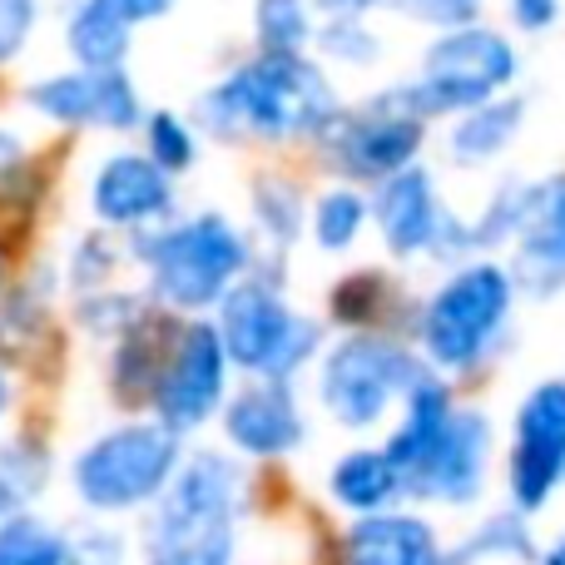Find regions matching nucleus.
I'll use <instances>...</instances> for the list:
<instances>
[{
    "mask_svg": "<svg viewBox=\"0 0 565 565\" xmlns=\"http://www.w3.org/2000/svg\"><path fill=\"white\" fill-rule=\"evenodd\" d=\"M338 115V89L328 70L308 60V50H258L228 79L204 89L194 119L204 135L224 145H288V139H318V129Z\"/></svg>",
    "mask_w": 565,
    "mask_h": 565,
    "instance_id": "nucleus-1",
    "label": "nucleus"
},
{
    "mask_svg": "<svg viewBox=\"0 0 565 565\" xmlns=\"http://www.w3.org/2000/svg\"><path fill=\"white\" fill-rule=\"evenodd\" d=\"M149 531V565H228L238 521V467L218 451H199L174 467L159 491Z\"/></svg>",
    "mask_w": 565,
    "mask_h": 565,
    "instance_id": "nucleus-2",
    "label": "nucleus"
},
{
    "mask_svg": "<svg viewBox=\"0 0 565 565\" xmlns=\"http://www.w3.org/2000/svg\"><path fill=\"white\" fill-rule=\"evenodd\" d=\"M145 258L154 298L174 312H204L228 292V282L248 274V244L224 214H199L184 224H145L135 238Z\"/></svg>",
    "mask_w": 565,
    "mask_h": 565,
    "instance_id": "nucleus-3",
    "label": "nucleus"
},
{
    "mask_svg": "<svg viewBox=\"0 0 565 565\" xmlns=\"http://www.w3.org/2000/svg\"><path fill=\"white\" fill-rule=\"evenodd\" d=\"M516 70H521L516 45H511L501 30L471 20V25L441 30L427 45V55H422L417 79L392 85V99H397L402 109H412L417 119L461 115V109L511 89Z\"/></svg>",
    "mask_w": 565,
    "mask_h": 565,
    "instance_id": "nucleus-4",
    "label": "nucleus"
},
{
    "mask_svg": "<svg viewBox=\"0 0 565 565\" xmlns=\"http://www.w3.org/2000/svg\"><path fill=\"white\" fill-rule=\"evenodd\" d=\"M214 308H218L214 328L228 362H238L244 372H258V377L292 382L302 362H312V352L322 348V322L292 312L268 278L228 282V292Z\"/></svg>",
    "mask_w": 565,
    "mask_h": 565,
    "instance_id": "nucleus-5",
    "label": "nucleus"
},
{
    "mask_svg": "<svg viewBox=\"0 0 565 565\" xmlns=\"http://www.w3.org/2000/svg\"><path fill=\"white\" fill-rule=\"evenodd\" d=\"M174 467L179 431H169L164 422H125L79 451L70 481L89 511H135L169 487Z\"/></svg>",
    "mask_w": 565,
    "mask_h": 565,
    "instance_id": "nucleus-6",
    "label": "nucleus"
},
{
    "mask_svg": "<svg viewBox=\"0 0 565 565\" xmlns=\"http://www.w3.org/2000/svg\"><path fill=\"white\" fill-rule=\"evenodd\" d=\"M511 274L501 264H467L457 268L437 292L431 302L422 308V348L437 367L447 372H467L477 367L481 358L491 352L497 332L507 328V312H511Z\"/></svg>",
    "mask_w": 565,
    "mask_h": 565,
    "instance_id": "nucleus-7",
    "label": "nucleus"
},
{
    "mask_svg": "<svg viewBox=\"0 0 565 565\" xmlns=\"http://www.w3.org/2000/svg\"><path fill=\"white\" fill-rule=\"evenodd\" d=\"M417 377H427V367L417 362V352L402 348L387 332H352L322 358V407L332 412V422L362 431L377 427L387 417V407L397 397H407V387Z\"/></svg>",
    "mask_w": 565,
    "mask_h": 565,
    "instance_id": "nucleus-8",
    "label": "nucleus"
},
{
    "mask_svg": "<svg viewBox=\"0 0 565 565\" xmlns=\"http://www.w3.org/2000/svg\"><path fill=\"white\" fill-rule=\"evenodd\" d=\"M422 135H427V119L402 109L397 99H392V89H382V95L362 109L338 105V115L318 129V145L332 169H342L348 179L377 184L392 169L412 164V159L422 154Z\"/></svg>",
    "mask_w": 565,
    "mask_h": 565,
    "instance_id": "nucleus-9",
    "label": "nucleus"
},
{
    "mask_svg": "<svg viewBox=\"0 0 565 565\" xmlns=\"http://www.w3.org/2000/svg\"><path fill=\"white\" fill-rule=\"evenodd\" d=\"M228 387V352L218 342L214 322H189L179 332V342L169 348V358L159 362L154 387H149V402H154L159 422L169 431H194L204 427L209 417L218 412Z\"/></svg>",
    "mask_w": 565,
    "mask_h": 565,
    "instance_id": "nucleus-10",
    "label": "nucleus"
},
{
    "mask_svg": "<svg viewBox=\"0 0 565 565\" xmlns=\"http://www.w3.org/2000/svg\"><path fill=\"white\" fill-rule=\"evenodd\" d=\"M565 481V382H541L516 407V441L507 457V491L521 516L541 511Z\"/></svg>",
    "mask_w": 565,
    "mask_h": 565,
    "instance_id": "nucleus-11",
    "label": "nucleus"
},
{
    "mask_svg": "<svg viewBox=\"0 0 565 565\" xmlns=\"http://www.w3.org/2000/svg\"><path fill=\"white\" fill-rule=\"evenodd\" d=\"M30 109L65 129H139L145 119V99H139L135 79L125 75V65H109V70H89L75 65L65 75H45L25 89Z\"/></svg>",
    "mask_w": 565,
    "mask_h": 565,
    "instance_id": "nucleus-12",
    "label": "nucleus"
},
{
    "mask_svg": "<svg viewBox=\"0 0 565 565\" xmlns=\"http://www.w3.org/2000/svg\"><path fill=\"white\" fill-rule=\"evenodd\" d=\"M487 457H491V422L471 407H451L437 441L427 447V457L402 481V497L471 507L481 497V487H487Z\"/></svg>",
    "mask_w": 565,
    "mask_h": 565,
    "instance_id": "nucleus-13",
    "label": "nucleus"
},
{
    "mask_svg": "<svg viewBox=\"0 0 565 565\" xmlns=\"http://www.w3.org/2000/svg\"><path fill=\"white\" fill-rule=\"evenodd\" d=\"M89 209L109 228H145L174 209V179L149 154H109L95 169L89 184Z\"/></svg>",
    "mask_w": 565,
    "mask_h": 565,
    "instance_id": "nucleus-14",
    "label": "nucleus"
},
{
    "mask_svg": "<svg viewBox=\"0 0 565 565\" xmlns=\"http://www.w3.org/2000/svg\"><path fill=\"white\" fill-rule=\"evenodd\" d=\"M507 274L511 288L531 298H556L565 288V174L536 184V204L516 228V264Z\"/></svg>",
    "mask_w": 565,
    "mask_h": 565,
    "instance_id": "nucleus-15",
    "label": "nucleus"
},
{
    "mask_svg": "<svg viewBox=\"0 0 565 565\" xmlns=\"http://www.w3.org/2000/svg\"><path fill=\"white\" fill-rule=\"evenodd\" d=\"M224 431L244 457H288V451H298L302 437H308L288 382H274V377H258L254 387H244L228 402Z\"/></svg>",
    "mask_w": 565,
    "mask_h": 565,
    "instance_id": "nucleus-16",
    "label": "nucleus"
},
{
    "mask_svg": "<svg viewBox=\"0 0 565 565\" xmlns=\"http://www.w3.org/2000/svg\"><path fill=\"white\" fill-rule=\"evenodd\" d=\"M377 234L387 244L392 258H417L431 248V234L441 224V204H437V184L422 164H402L387 179H377Z\"/></svg>",
    "mask_w": 565,
    "mask_h": 565,
    "instance_id": "nucleus-17",
    "label": "nucleus"
},
{
    "mask_svg": "<svg viewBox=\"0 0 565 565\" xmlns=\"http://www.w3.org/2000/svg\"><path fill=\"white\" fill-rule=\"evenodd\" d=\"M441 541L422 516L367 511L342 536V565H441Z\"/></svg>",
    "mask_w": 565,
    "mask_h": 565,
    "instance_id": "nucleus-18",
    "label": "nucleus"
},
{
    "mask_svg": "<svg viewBox=\"0 0 565 565\" xmlns=\"http://www.w3.org/2000/svg\"><path fill=\"white\" fill-rule=\"evenodd\" d=\"M521 125H526V99L501 89V95L461 109V119L447 135V154L457 159V164H487V159H497L501 149H511V139L521 135Z\"/></svg>",
    "mask_w": 565,
    "mask_h": 565,
    "instance_id": "nucleus-19",
    "label": "nucleus"
},
{
    "mask_svg": "<svg viewBox=\"0 0 565 565\" xmlns=\"http://www.w3.org/2000/svg\"><path fill=\"white\" fill-rule=\"evenodd\" d=\"M328 491H332L338 507L367 516V511H387L392 501L402 497V477H397V467H392V457L382 447H358L332 467Z\"/></svg>",
    "mask_w": 565,
    "mask_h": 565,
    "instance_id": "nucleus-20",
    "label": "nucleus"
},
{
    "mask_svg": "<svg viewBox=\"0 0 565 565\" xmlns=\"http://www.w3.org/2000/svg\"><path fill=\"white\" fill-rule=\"evenodd\" d=\"M129 35L135 30L125 20H115L105 6L95 0H79L65 20V45L75 55V65H89V70H109V65H125L129 60Z\"/></svg>",
    "mask_w": 565,
    "mask_h": 565,
    "instance_id": "nucleus-21",
    "label": "nucleus"
},
{
    "mask_svg": "<svg viewBox=\"0 0 565 565\" xmlns=\"http://www.w3.org/2000/svg\"><path fill=\"white\" fill-rule=\"evenodd\" d=\"M531 204H536V184H526V179H507V184L491 194V204L481 209V218H467L471 254L497 248V244H511V238H516V228L526 224Z\"/></svg>",
    "mask_w": 565,
    "mask_h": 565,
    "instance_id": "nucleus-22",
    "label": "nucleus"
},
{
    "mask_svg": "<svg viewBox=\"0 0 565 565\" xmlns=\"http://www.w3.org/2000/svg\"><path fill=\"white\" fill-rule=\"evenodd\" d=\"M487 556H501V561H531L536 556V541L526 536V516H521L516 507L501 511V516H491L487 526H477L467 541H461V551L441 556V565H471V561H487Z\"/></svg>",
    "mask_w": 565,
    "mask_h": 565,
    "instance_id": "nucleus-23",
    "label": "nucleus"
},
{
    "mask_svg": "<svg viewBox=\"0 0 565 565\" xmlns=\"http://www.w3.org/2000/svg\"><path fill=\"white\" fill-rule=\"evenodd\" d=\"M0 565H70L65 556V536L45 526L35 516H0Z\"/></svg>",
    "mask_w": 565,
    "mask_h": 565,
    "instance_id": "nucleus-24",
    "label": "nucleus"
},
{
    "mask_svg": "<svg viewBox=\"0 0 565 565\" xmlns=\"http://www.w3.org/2000/svg\"><path fill=\"white\" fill-rule=\"evenodd\" d=\"M312 30V0H254L258 50H308Z\"/></svg>",
    "mask_w": 565,
    "mask_h": 565,
    "instance_id": "nucleus-25",
    "label": "nucleus"
},
{
    "mask_svg": "<svg viewBox=\"0 0 565 565\" xmlns=\"http://www.w3.org/2000/svg\"><path fill=\"white\" fill-rule=\"evenodd\" d=\"M139 125H145V154L154 159L169 179L194 169L199 139H194V125H189V119H179L174 109H154V115H145Z\"/></svg>",
    "mask_w": 565,
    "mask_h": 565,
    "instance_id": "nucleus-26",
    "label": "nucleus"
},
{
    "mask_svg": "<svg viewBox=\"0 0 565 565\" xmlns=\"http://www.w3.org/2000/svg\"><path fill=\"white\" fill-rule=\"evenodd\" d=\"M362 224H367V204H362L358 189H328V194L318 199V209H312V238H318V248H328V254L352 248Z\"/></svg>",
    "mask_w": 565,
    "mask_h": 565,
    "instance_id": "nucleus-27",
    "label": "nucleus"
},
{
    "mask_svg": "<svg viewBox=\"0 0 565 565\" xmlns=\"http://www.w3.org/2000/svg\"><path fill=\"white\" fill-rule=\"evenodd\" d=\"M45 451L35 441H10L0 451V516L20 511L40 487H45Z\"/></svg>",
    "mask_w": 565,
    "mask_h": 565,
    "instance_id": "nucleus-28",
    "label": "nucleus"
},
{
    "mask_svg": "<svg viewBox=\"0 0 565 565\" xmlns=\"http://www.w3.org/2000/svg\"><path fill=\"white\" fill-rule=\"evenodd\" d=\"M312 45L338 65H372L382 55V40L362 25V15H328V25L312 30Z\"/></svg>",
    "mask_w": 565,
    "mask_h": 565,
    "instance_id": "nucleus-29",
    "label": "nucleus"
},
{
    "mask_svg": "<svg viewBox=\"0 0 565 565\" xmlns=\"http://www.w3.org/2000/svg\"><path fill=\"white\" fill-rule=\"evenodd\" d=\"M254 218H258L264 234L278 238V244H292V238H298V224H302V204L288 184L264 179V184L254 189Z\"/></svg>",
    "mask_w": 565,
    "mask_h": 565,
    "instance_id": "nucleus-30",
    "label": "nucleus"
},
{
    "mask_svg": "<svg viewBox=\"0 0 565 565\" xmlns=\"http://www.w3.org/2000/svg\"><path fill=\"white\" fill-rule=\"evenodd\" d=\"M377 6H387L392 15L412 20V25L457 30V25H471V20H481L487 0H377Z\"/></svg>",
    "mask_w": 565,
    "mask_h": 565,
    "instance_id": "nucleus-31",
    "label": "nucleus"
},
{
    "mask_svg": "<svg viewBox=\"0 0 565 565\" xmlns=\"http://www.w3.org/2000/svg\"><path fill=\"white\" fill-rule=\"evenodd\" d=\"M35 20H40L35 0H0V65H10V60L30 45Z\"/></svg>",
    "mask_w": 565,
    "mask_h": 565,
    "instance_id": "nucleus-32",
    "label": "nucleus"
},
{
    "mask_svg": "<svg viewBox=\"0 0 565 565\" xmlns=\"http://www.w3.org/2000/svg\"><path fill=\"white\" fill-rule=\"evenodd\" d=\"M70 565H119L125 561V546H119L115 531H85L79 541H65Z\"/></svg>",
    "mask_w": 565,
    "mask_h": 565,
    "instance_id": "nucleus-33",
    "label": "nucleus"
},
{
    "mask_svg": "<svg viewBox=\"0 0 565 565\" xmlns=\"http://www.w3.org/2000/svg\"><path fill=\"white\" fill-rule=\"evenodd\" d=\"M95 6H105L109 15L125 20V25L135 30V25H149V20H164L179 0H95Z\"/></svg>",
    "mask_w": 565,
    "mask_h": 565,
    "instance_id": "nucleus-34",
    "label": "nucleus"
},
{
    "mask_svg": "<svg viewBox=\"0 0 565 565\" xmlns=\"http://www.w3.org/2000/svg\"><path fill=\"white\" fill-rule=\"evenodd\" d=\"M511 20H516V30H526V35H546L561 20V0H511Z\"/></svg>",
    "mask_w": 565,
    "mask_h": 565,
    "instance_id": "nucleus-35",
    "label": "nucleus"
},
{
    "mask_svg": "<svg viewBox=\"0 0 565 565\" xmlns=\"http://www.w3.org/2000/svg\"><path fill=\"white\" fill-rule=\"evenodd\" d=\"M20 164H25V145H20V135L0 129V179H15Z\"/></svg>",
    "mask_w": 565,
    "mask_h": 565,
    "instance_id": "nucleus-36",
    "label": "nucleus"
},
{
    "mask_svg": "<svg viewBox=\"0 0 565 565\" xmlns=\"http://www.w3.org/2000/svg\"><path fill=\"white\" fill-rule=\"evenodd\" d=\"M312 10H322V15H367V10H377V0H312Z\"/></svg>",
    "mask_w": 565,
    "mask_h": 565,
    "instance_id": "nucleus-37",
    "label": "nucleus"
},
{
    "mask_svg": "<svg viewBox=\"0 0 565 565\" xmlns=\"http://www.w3.org/2000/svg\"><path fill=\"white\" fill-rule=\"evenodd\" d=\"M541 565H565V541H561V546H551L546 556H541Z\"/></svg>",
    "mask_w": 565,
    "mask_h": 565,
    "instance_id": "nucleus-38",
    "label": "nucleus"
},
{
    "mask_svg": "<svg viewBox=\"0 0 565 565\" xmlns=\"http://www.w3.org/2000/svg\"><path fill=\"white\" fill-rule=\"evenodd\" d=\"M10 407V382H6V372H0V412Z\"/></svg>",
    "mask_w": 565,
    "mask_h": 565,
    "instance_id": "nucleus-39",
    "label": "nucleus"
}]
</instances>
